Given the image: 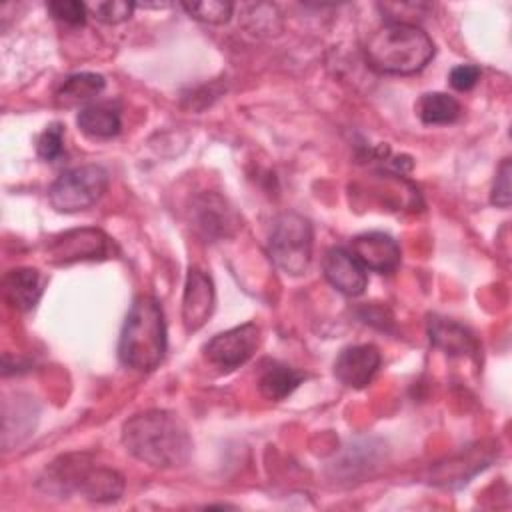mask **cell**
Wrapping results in <instances>:
<instances>
[{"label":"cell","mask_w":512,"mask_h":512,"mask_svg":"<svg viewBox=\"0 0 512 512\" xmlns=\"http://www.w3.org/2000/svg\"><path fill=\"white\" fill-rule=\"evenodd\" d=\"M86 8L98 22L120 24L132 16L136 4L126 0H106V2H90L86 4Z\"/></svg>","instance_id":"obj_21"},{"label":"cell","mask_w":512,"mask_h":512,"mask_svg":"<svg viewBox=\"0 0 512 512\" xmlns=\"http://www.w3.org/2000/svg\"><path fill=\"white\" fill-rule=\"evenodd\" d=\"M364 54L372 70L408 76L420 72L432 60L434 42L412 22H388L370 36Z\"/></svg>","instance_id":"obj_2"},{"label":"cell","mask_w":512,"mask_h":512,"mask_svg":"<svg viewBox=\"0 0 512 512\" xmlns=\"http://www.w3.org/2000/svg\"><path fill=\"white\" fill-rule=\"evenodd\" d=\"M36 152L46 162H54L64 154V126L60 122H52L42 130L36 140Z\"/></svg>","instance_id":"obj_22"},{"label":"cell","mask_w":512,"mask_h":512,"mask_svg":"<svg viewBox=\"0 0 512 512\" xmlns=\"http://www.w3.org/2000/svg\"><path fill=\"white\" fill-rule=\"evenodd\" d=\"M122 444L152 468H178L192 456V438L184 422L166 410H146L122 426Z\"/></svg>","instance_id":"obj_1"},{"label":"cell","mask_w":512,"mask_h":512,"mask_svg":"<svg viewBox=\"0 0 512 512\" xmlns=\"http://www.w3.org/2000/svg\"><path fill=\"white\" fill-rule=\"evenodd\" d=\"M312 238V224L302 214H278L268 234L272 262L290 276L304 274L312 260Z\"/></svg>","instance_id":"obj_5"},{"label":"cell","mask_w":512,"mask_h":512,"mask_svg":"<svg viewBox=\"0 0 512 512\" xmlns=\"http://www.w3.org/2000/svg\"><path fill=\"white\" fill-rule=\"evenodd\" d=\"M106 86L104 76L96 74V72H78V74H70L66 76L56 92H54V100L60 106H76L80 102H88L94 96H98Z\"/></svg>","instance_id":"obj_17"},{"label":"cell","mask_w":512,"mask_h":512,"mask_svg":"<svg viewBox=\"0 0 512 512\" xmlns=\"http://www.w3.org/2000/svg\"><path fill=\"white\" fill-rule=\"evenodd\" d=\"M302 380L304 374L300 370L282 362H268L258 376V390L264 398L278 402L292 394Z\"/></svg>","instance_id":"obj_16"},{"label":"cell","mask_w":512,"mask_h":512,"mask_svg":"<svg viewBox=\"0 0 512 512\" xmlns=\"http://www.w3.org/2000/svg\"><path fill=\"white\" fill-rule=\"evenodd\" d=\"M166 352V322L162 306L152 296H138L122 324L118 358L124 366L150 372L158 368Z\"/></svg>","instance_id":"obj_3"},{"label":"cell","mask_w":512,"mask_h":512,"mask_svg":"<svg viewBox=\"0 0 512 512\" xmlns=\"http://www.w3.org/2000/svg\"><path fill=\"white\" fill-rule=\"evenodd\" d=\"M48 482L100 504L116 502L124 492V478L112 468L92 464L86 454H70L52 462Z\"/></svg>","instance_id":"obj_4"},{"label":"cell","mask_w":512,"mask_h":512,"mask_svg":"<svg viewBox=\"0 0 512 512\" xmlns=\"http://www.w3.org/2000/svg\"><path fill=\"white\" fill-rule=\"evenodd\" d=\"M460 102L444 92H428L418 100V116L428 126L452 124L460 118Z\"/></svg>","instance_id":"obj_19"},{"label":"cell","mask_w":512,"mask_h":512,"mask_svg":"<svg viewBox=\"0 0 512 512\" xmlns=\"http://www.w3.org/2000/svg\"><path fill=\"white\" fill-rule=\"evenodd\" d=\"M44 284L46 278L36 268H12L2 278V294L12 308L28 312L38 304Z\"/></svg>","instance_id":"obj_13"},{"label":"cell","mask_w":512,"mask_h":512,"mask_svg":"<svg viewBox=\"0 0 512 512\" xmlns=\"http://www.w3.org/2000/svg\"><path fill=\"white\" fill-rule=\"evenodd\" d=\"M350 252L366 270L380 274L394 272L402 256L398 242L384 232H366L352 238Z\"/></svg>","instance_id":"obj_10"},{"label":"cell","mask_w":512,"mask_h":512,"mask_svg":"<svg viewBox=\"0 0 512 512\" xmlns=\"http://www.w3.org/2000/svg\"><path fill=\"white\" fill-rule=\"evenodd\" d=\"M108 188V172L98 164H82L62 172L48 188V200L58 212H80L94 206Z\"/></svg>","instance_id":"obj_6"},{"label":"cell","mask_w":512,"mask_h":512,"mask_svg":"<svg viewBox=\"0 0 512 512\" xmlns=\"http://www.w3.org/2000/svg\"><path fill=\"white\" fill-rule=\"evenodd\" d=\"M182 8L200 22L206 24H224L230 20L234 6L222 0H208V2H184Z\"/></svg>","instance_id":"obj_20"},{"label":"cell","mask_w":512,"mask_h":512,"mask_svg":"<svg viewBox=\"0 0 512 512\" xmlns=\"http://www.w3.org/2000/svg\"><path fill=\"white\" fill-rule=\"evenodd\" d=\"M322 272L324 278L346 296H360L366 290V268L346 248H330L322 258Z\"/></svg>","instance_id":"obj_12"},{"label":"cell","mask_w":512,"mask_h":512,"mask_svg":"<svg viewBox=\"0 0 512 512\" xmlns=\"http://www.w3.org/2000/svg\"><path fill=\"white\" fill-rule=\"evenodd\" d=\"M48 12L52 14V18L70 24V26H82L86 22V14L88 8L82 2L76 0H56V2H48L46 4Z\"/></svg>","instance_id":"obj_23"},{"label":"cell","mask_w":512,"mask_h":512,"mask_svg":"<svg viewBox=\"0 0 512 512\" xmlns=\"http://www.w3.org/2000/svg\"><path fill=\"white\" fill-rule=\"evenodd\" d=\"M510 172H512L510 158H504L498 172H496L492 192H490V202L498 208H508L510 206Z\"/></svg>","instance_id":"obj_24"},{"label":"cell","mask_w":512,"mask_h":512,"mask_svg":"<svg viewBox=\"0 0 512 512\" xmlns=\"http://www.w3.org/2000/svg\"><path fill=\"white\" fill-rule=\"evenodd\" d=\"M428 334H430V342L444 350L446 354H476L478 344L474 340V336L460 324L446 320V318H438L432 316L428 320Z\"/></svg>","instance_id":"obj_14"},{"label":"cell","mask_w":512,"mask_h":512,"mask_svg":"<svg viewBox=\"0 0 512 512\" xmlns=\"http://www.w3.org/2000/svg\"><path fill=\"white\" fill-rule=\"evenodd\" d=\"M380 352L374 344H354L344 348L334 362V376L348 388H364L380 368Z\"/></svg>","instance_id":"obj_11"},{"label":"cell","mask_w":512,"mask_h":512,"mask_svg":"<svg viewBox=\"0 0 512 512\" xmlns=\"http://www.w3.org/2000/svg\"><path fill=\"white\" fill-rule=\"evenodd\" d=\"M258 342L260 328L254 322H246L210 338L204 344V358L212 366L228 372L248 362L256 352Z\"/></svg>","instance_id":"obj_8"},{"label":"cell","mask_w":512,"mask_h":512,"mask_svg":"<svg viewBox=\"0 0 512 512\" xmlns=\"http://www.w3.org/2000/svg\"><path fill=\"white\" fill-rule=\"evenodd\" d=\"M214 310V284L212 278L200 270L190 268L184 282L182 296V322L188 332L200 330Z\"/></svg>","instance_id":"obj_9"},{"label":"cell","mask_w":512,"mask_h":512,"mask_svg":"<svg viewBox=\"0 0 512 512\" xmlns=\"http://www.w3.org/2000/svg\"><path fill=\"white\" fill-rule=\"evenodd\" d=\"M450 86L458 92H468L480 80V68L476 64H458L450 70Z\"/></svg>","instance_id":"obj_25"},{"label":"cell","mask_w":512,"mask_h":512,"mask_svg":"<svg viewBox=\"0 0 512 512\" xmlns=\"http://www.w3.org/2000/svg\"><path fill=\"white\" fill-rule=\"evenodd\" d=\"M112 240L98 228L68 230L46 246V258L52 264H72L82 260H104L112 254Z\"/></svg>","instance_id":"obj_7"},{"label":"cell","mask_w":512,"mask_h":512,"mask_svg":"<svg viewBox=\"0 0 512 512\" xmlns=\"http://www.w3.org/2000/svg\"><path fill=\"white\" fill-rule=\"evenodd\" d=\"M194 212H196L198 230H202V234L208 238L226 236L230 234L228 228L236 226V222L232 220V210L226 208L224 202L214 194H204L196 202Z\"/></svg>","instance_id":"obj_18"},{"label":"cell","mask_w":512,"mask_h":512,"mask_svg":"<svg viewBox=\"0 0 512 512\" xmlns=\"http://www.w3.org/2000/svg\"><path fill=\"white\" fill-rule=\"evenodd\" d=\"M76 124L80 132L90 138H112L122 128L120 110L104 102L84 106L76 116Z\"/></svg>","instance_id":"obj_15"}]
</instances>
